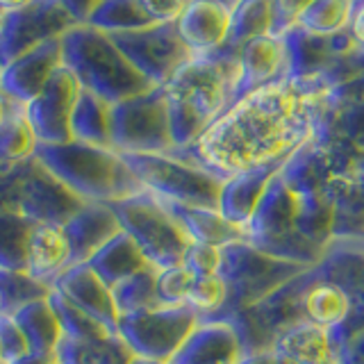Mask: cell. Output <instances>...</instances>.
I'll use <instances>...</instances> for the list:
<instances>
[{"label":"cell","instance_id":"1","mask_svg":"<svg viewBox=\"0 0 364 364\" xmlns=\"http://www.w3.org/2000/svg\"><path fill=\"white\" fill-rule=\"evenodd\" d=\"M328 87L321 77H284L253 89L235 100L191 146L171 153L221 180L282 164L314 136Z\"/></svg>","mask_w":364,"mask_h":364},{"label":"cell","instance_id":"2","mask_svg":"<svg viewBox=\"0 0 364 364\" xmlns=\"http://www.w3.org/2000/svg\"><path fill=\"white\" fill-rule=\"evenodd\" d=\"M237 80V53L223 46L210 55H191L162 85L176 148L191 146L223 112L230 109Z\"/></svg>","mask_w":364,"mask_h":364},{"label":"cell","instance_id":"3","mask_svg":"<svg viewBox=\"0 0 364 364\" xmlns=\"http://www.w3.org/2000/svg\"><path fill=\"white\" fill-rule=\"evenodd\" d=\"M34 157L85 203H117L146 191L123 155L114 148L80 141L60 146L39 144Z\"/></svg>","mask_w":364,"mask_h":364},{"label":"cell","instance_id":"4","mask_svg":"<svg viewBox=\"0 0 364 364\" xmlns=\"http://www.w3.org/2000/svg\"><path fill=\"white\" fill-rule=\"evenodd\" d=\"M62 60L77 77L80 87L94 91L112 105L155 87L128 62L107 32L87 23L73 26L62 37Z\"/></svg>","mask_w":364,"mask_h":364},{"label":"cell","instance_id":"5","mask_svg":"<svg viewBox=\"0 0 364 364\" xmlns=\"http://www.w3.org/2000/svg\"><path fill=\"white\" fill-rule=\"evenodd\" d=\"M107 205L117 214L123 230L134 239L157 271L182 264L187 248L193 242L155 193L146 189L136 196Z\"/></svg>","mask_w":364,"mask_h":364},{"label":"cell","instance_id":"6","mask_svg":"<svg viewBox=\"0 0 364 364\" xmlns=\"http://www.w3.org/2000/svg\"><path fill=\"white\" fill-rule=\"evenodd\" d=\"M125 164L155 196L189 205V208L219 210L223 182L203 166L187 162L173 153H121Z\"/></svg>","mask_w":364,"mask_h":364},{"label":"cell","instance_id":"7","mask_svg":"<svg viewBox=\"0 0 364 364\" xmlns=\"http://www.w3.org/2000/svg\"><path fill=\"white\" fill-rule=\"evenodd\" d=\"M112 148L117 153H171V119L164 87L112 105Z\"/></svg>","mask_w":364,"mask_h":364},{"label":"cell","instance_id":"8","mask_svg":"<svg viewBox=\"0 0 364 364\" xmlns=\"http://www.w3.org/2000/svg\"><path fill=\"white\" fill-rule=\"evenodd\" d=\"M200 323L189 305L155 307L119 318V335L136 358L168 362Z\"/></svg>","mask_w":364,"mask_h":364},{"label":"cell","instance_id":"9","mask_svg":"<svg viewBox=\"0 0 364 364\" xmlns=\"http://www.w3.org/2000/svg\"><path fill=\"white\" fill-rule=\"evenodd\" d=\"M77 23L60 0H32L30 5L5 11L0 26V66L30 53L37 46L60 39Z\"/></svg>","mask_w":364,"mask_h":364},{"label":"cell","instance_id":"10","mask_svg":"<svg viewBox=\"0 0 364 364\" xmlns=\"http://www.w3.org/2000/svg\"><path fill=\"white\" fill-rule=\"evenodd\" d=\"M128 62L155 87L168 82L178 68L185 64L191 53L182 43L176 23H155L141 30L109 34Z\"/></svg>","mask_w":364,"mask_h":364},{"label":"cell","instance_id":"11","mask_svg":"<svg viewBox=\"0 0 364 364\" xmlns=\"http://www.w3.org/2000/svg\"><path fill=\"white\" fill-rule=\"evenodd\" d=\"M80 82L68 66H60L46 82L39 96L26 102V117L39 144L60 146L73 141L71 114L80 94Z\"/></svg>","mask_w":364,"mask_h":364},{"label":"cell","instance_id":"12","mask_svg":"<svg viewBox=\"0 0 364 364\" xmlns=\"http://www.w3.org/2000/svg\"><path fill=\"white\" fill-rule=\"evenodd\" d=\"M85 200L68 189L60 178H55L37 157H32L23 176L18 212L34 223L64 225L68 219L85 208Z\"/></svg>","mask_w":364,"mask_h":364},{"label":"cell","instance_id":"13","mask_svg":"<svg viewBox=\"0 0 364 364\" xmlns=\"http://www.w3.org/2000/svg\"><path fill=\"white\" fill-rule=\"evenodd\" d=\"M237 60L239 80L235 100L250 94L253 89L289 77V48L284 34L269 32L246 41L237 50Z\"/></svg>","mask_w":364,"mask_h":364},{"label":"cell","instance_id":"14","mask_svg":"<svg viewBox=\"0 0 364 364\" xmlns=\"http://www.w3.org/2000/svg\"><path fill=\"white\" fill-rule=\"evenodd\" d=\"M64 64L62 60V37L50 39L30 53L16 57L3 68L0 75V91L18 102H30L50 80V75Z\"/></svg>","mask_w":364,"mask_h":364},{"label":"cell","instance_id":"15","mask_svg":"<svg viewBox=\"0 0 364 364\" xmlns=\"http://www.w3.org/2000/svg\"><path fill=\"white\" fill-rule=\"evenodd\" d=\"M232 5L223 0H189L176 28L191 55H210L228 41Z\"/></svg>","mask_w":364,"mask_h":364},{"label":"cell","instance_id":"16","mask_svg":"<svg viewBox=\"0 0 364 364\" xmlns=\"http://www.w3.org/2000/svg\"><path fill=\"white\" fill-rule=\"evenodd\" d=\"M244 358L242 337L230 321H200L168 364H239Z\"/></svg>","mask_w":364,"mask_h":364},{"label":"cell","instance_id":"17","mask_svg":"<svg viewBox=\"0 0 364 364\" xmlns=\"http://www.w3.org/2000/svg\"><path fill=\"white\" fill-rule=\"evenodd\" d=\"M62 230L66 235L68 248V267L87 264L112 237H117L123 228L107 203H87L73 219H68Z\"/></svg>","mask_w":364,"mask_h":364},{"label":"cell","instance_id":"18","mask_svg":"<svg viewBox=\"0 0 364 364\" xmlns=\"http://www.w3.org/2000/svg\"><path fill=\"white\" fill-rule=\"evenodd\" d=\"M50 289L64 296L71 305L96 316L98 321L112 328L114 333H119V314L112 301V289L89 264L68 267L53 280Z\"/></svg>","mask_w":364,"mask_h":364},{"label":"cell","instance_id":"19","mask_svg":"<svg viewBox=\"0 0 364 364\" xmlns=\"http://www.w3.org/2000/svg\"><path fill=\"white\" fill-rule=\"evenodd\" d=\"M291 364H326L344 350V339L333 330L301 321L280 333L269 346Z\"/></svg>","mask_w":364,"mask_h":364},{"label":"cell","instance_id":"20","mask_svg":"<svg viewBox=\"0 0 364 364\" xmlns=\"http://www.w3.org/2000/svg\"><path fill=\"white\" fill-rule=\"evenodd\" d=\"M284 162H287V159H284ZM282 164L259 166L253 171H246V173L228 178L221 189L219 212L225 216V219H230L232 223L246 228L248 221L253 219L255 210L259 208L262 198H264L269 182L282 168Z\"/></svg>","mask_w":364,"mask_h":364},{"label":"cell","instance_id":"21","mask_svg":"<svg viewBox=\"0 0 364 364\" xmlns=\"http://www.w3.org/2000/svg\"><path fill=\"white\" fill-rule=\"evenodd\" d=\"M159 198V196H157ZM166 210L176 216L182 223V228L187 230L191 237V242H200V244H210V246H228L235 242H244L248 239V232L244 225H237L219 210H208V208H189V205H180V203H171L159 198Z\"/></svg>","mask_w":364,"mask_h":364},{"label":"cell","instance_id":"22","mask_svg":"<svg viewBox=\"0 0 364 364\" xmlns=\"http://www.w3.org/2000/svg\"><path fill=\"white\" fill-rule=\"evenodd\" d=\"M68 255L71 248L60 225L34 223L28 244V273L32 278L50 287L53 280L68 269Z\"/></svg>","mask_w":364,"mask_h":364},{"label":"cell","instance_id":"23","mask_svg":"<svg viewBox=\"0 0 364 364\" xmlns=\"http://www.w3.org/2000/svg\"><path fill=\"white\" fill-rule=\"evenodd\" d=\"M87 264L98 273L109 289L121 280L134 276V273H141L153 267L148 257L141 253V248L136 246V242L125 230L112 237Z\"/></svg>","mask_w":364,"mask_h":364},{"label":"cell","instance_id":"24","mask_svg":"<svg viewBox=\"0 0 364 364\" xmlns=\"http://www.w3.org/2000/svg\"><path fill=\"white\" fill-rule=\"evenodd\" d=\"M71 136L87 146L112 148V102L80 89L71 114Z\"/></svg>","mask_w":364,"mask_h":364},{"label":"cell","instance_id":"25","mask_svg":"<svg viewBox=\"0 0 364 364\" xmlns=\"http://www.w3.org/2000/svg\"><path fill=\"white\" fill-rule=\"evenodd\" d=\"M37 136L26 117V105L7 96V105L0 117V162L23 164L37 153Z\"/></svg>","mask_w":364,"mask_h":364},{"label":"cell","instance_id":"26","mask_svg":"<svg viewBox=\"0 0 364 364\" xmlns=\"http://www.w3.org/2000/svg\"><path fill=\"white\" fill-rule=\"evenodd\" d=\"M14 318L28 339L30 353H55L60 339L64 337L60 318H57L48 299L23 305Z\"/></svg>","mask_w":364,"mask_h":364},{"label":"cell","instance_id":"27","mask_svg":"<svg viewBox=\"0 0 364 364\" xmlns=\"http://www.w3.org/2000/svg\"><path fill=\"white\" fill-rule=\"evenodd\" d=\"M55 353L62 364H130L134 358L121 335L98 341H75L62 337Z\"/></svg>","mask_w":364,"mask_h":364},{"label":"cell","instance_id":"28","mask_svg":"<svg viewBox=\"0 0 364 364\" xmlns=\"http://www.w3.org/2000/svg\"><path fill=\"white\" fill-rule=\"evenodd\" d=\"M273 32V3L271 0H237L232 5L230 32L225 48L239 50L246 41Z\"/></svg>","mask_w":364,"mask_h":364},{"label":"cell","instance_id":"29","mask_svg":"<svg viewBox=\"0 0 364 364\" xmlns=\"http://www.w3.org/2000/svg\"><path fill=\"white\" fill-rule=\"evenodd\" d=\"M353 9L355 0H307L294 26L316 37H333L350 26Z\"/></svg>","mask_w":364,"mask_h":364},{"label":"cell","instance_id":"30","mask_svg":"<svg viewBox=\"0 0 364 364\" xmlns=\"http://www.w3.org/2000/svg\"><path fill=\"white\" fill-rule=\"evenodd\" d=\"M34 221L21 212H0V269L28 271V244Z\"/></svg>","mask_w":364,"mask_h":364},{"label":"cell","instance_id":"31","mask_svg":"<svg viewBox=\"0 0 364 364\" xmlns=\"http://www.w3.org/2000/svg\"><path fill=\"white\" fill-rule=\"evenodd\" d=\"M112 301H114V307H117L119 318L162 307L157 296V269L151 267L141 273H134V276L121 280L119 284H114Z\"/></svg>","mask_w":364,"mask_h":364},{"label":"cell","instance_id":"32","mask_svg":"<svg viewBox=\"0 0 364 364\" xmlns=\"http://www.w3.org/2000/svg\"><path fill=\"white\" fill-rule=\"evenodd\" d=\"M87 26L107 34H119L155 26V21L146 14L139 0H100L91 11Z\"/></svg>","mask_w":364,"mask_h":364},{"label":"cell","instance_id":"33","mask_svg":"<svg viewBox=\"0 0 364 364\" xmlns=\"http://www.w3.org/2000/svg\"><path fill=\"white\" fill-rule=\"evenodd\" d=\"M48 301L53 305L57 318H60L64 337H68V339H75V341H98V339H109V337L119 335V333H114L112 328H107L102 321H98L96 316H91L89 312L71 305L64 299V296H60L55 289H50Z\"/></svg>","mask_w":364,"mask_h":364},{"label":"cell","instance_id":"34","mask_svg":"<svg viewBox=\"0 0 364 364\" xmlns=\"http://www.w3.org/2000/svg\"><path fill=\"white\" fill-rule=\"evenodd\" d=\"M50 287L32 278L28 271L0 269V314L14 316L23 305L48 299Z\"/></svg>","mask_w":364,"mask_h":364},{"label":"cell","instance_id":"35","mask_svg":"<svg viewBox=\"0 0 364 364\" xmlns=\"http://www.w3.org/2000/svg\"><path fill=\"white\" fill-rule=\"evenodd\" d=\"M230 301V284L221 273L196 276V282L189 291L187 305L198 314L200 321H216Z\"/></svg>","mask_w":364,"mask_h":364},{"label":"cell","instance_id":"36","mask_svg":"<svg viewBox=\"0 0 364 364\" xmlns=\"http://www.w3.org/2000/svg\"><path fill=\"white\" fill-rule=\"evenodd\" d=\"M196 282V276L185 267H171V269H162L157 271V296L159 303L176 307V305H187L189 291Z\"/></svg>","mask_w":364,"mask_h":364},{"label":"cell","instance_id":"37","mask_svg":"<svg viewBox=\"0 0 364 364\" xmlns=\"http://www.w3.org/2000/svg\"><path fill=\"white\" fill-rule=\"evenodd\" d=\"M26 355H30V346L16 318L0 314V360L3 364H11Z\"/></svg>","mask_w":364,"mask_h":364},{"label":"cell","instance_id":"38","mask_svg":"<svg viewBox=\"0 0 364 364\" xmlns=\"http://www.w3.org/2000/svg\"><path fill=\"white\" fill-rule=\"evenodd\" d=\"M182 264H185L193 273V276H212V273H219V269H221V248L193 242L187 248Z\"/></svg>","mask_w":364,"mask_h":364},{"label":"cell","instance_id":"39","mask_svg":"<svg viewBox=\"0 0 364 364\" xmlns=\"http://www.w3.org/2000/svg\"><path fill=\"white\" fill-rule=\"evenodd\" d=\"M189 0H139L144 11L155 23H176Z\"/></svg>","mask_w":364,"mask_h":364},{"label":"cell","instance_id":"40","mask_svg":"<svg viewBox=\"0 0 364 364\" xmlns=\"http://www.w3.org/2000/svg\"><path fill=\"white\" fill-rule=\"evenodd\" d=\"M60 3L68 14L73 16V21L77 23V26H82V23L89 21L91 11L96 9V5L100 3V0H60Z\"/></svg>","mask_w":364,"mask_h":364},{"label":"cell","instance_id":"41","mask_svg":"<svg viewBox=\"0 0 364 364\" xmlns=\"http://www.w3.org/2000/svg\"><path fill=\"white\" fill-rule=\"evenodd\" d=\"M341 353H344L346 364H364V328L344 341V350Z\"/></svg>","mask_w":364,"mask_h":364},{"label":"cell","instance_id":"42","mask_svg":"<svg viewBox=\"0 0 364 364\" xmlns=\"http://www.w3.org/2000/svg\"><path fill=\"white\" fill-rule=\"evenodd\" d=\"M348 32L353 41L358 43V48L364 50V0H358L355 9H353V16H350V26Z\"/></svg>","mask_w":364,"mask_h":364},{"label":"cell","instance_id":"43","mask_svg":"<svg viewBox=\"0 0 364 364\" xmlns=\"http://www.w3.org/2000/svg\"><path fill=\"white\" fill-rule=\"evenodd\" d=\"M239 364H291V362H287L282 355H278L273 348H264V350H257V353H248V355Z\"/></svg>","mask_w":364,"mask_h":364},{"label":"cell","instance_id":"44","mask_svg":"<svg viewBox=\"0 0 364 364\" xmlns=\"http://www.w3.org/2000/svg\"><path fill=\"white\" fill-rule=\"evenodd\" d=\"M57 353H30V355L21 358L11 364H57Z\"/></svg>","mask_w":364,"mask_h":364},{"label":"cell","instance_id":"45","mask_svg":"<svg viewBox=\"0 0 364 364\" xmlns=\"http://www.w3.org/2000/svg\"><path fill=\"white\" fill-rule=\"evenodd\" d=\"M32 0H0V14H5V11H14V9H21L30 5Z\"/></svg>","mask_w":364,"mask_h":364},{"label":"cell","instance_id":"46","mask_svg":"<svg viewBox=\"0 0 364 364\" xmlns=\"http://www.w3.org/2000/svg\"><path fill=\"white\" fill-rule=\"evenodd\" d=\"M130 364H168V362H159V360H146V358H132Z\"/></svg>","mask_w":364,"mask_h":364},{"label":"cell","instance_id":"47","mask_svg":"<svg viewBox=\"0 0 364 364\" xmlns=\"http://www.w3.org/2000/svg\"><path fill=\"white\" fill-rule=\"evenodd\" d=\"M5 105H7V96L0 91V117H3V109H5Z\"/></svg>","mask_w":364,"mask_h":364},{"label":"cell","instance_id":"48","mask_svg":"<svg viewBox=\"0 0 364 364\" xmlns=\"http://www.w3.org/2000/svg\"><path fill=\"white\" fill-rule=\"evenodd\" d=\"M326 364H346V362H344V353H341V355H339V358H335V360H330V362H326Z\"/></svg>","mask_w":364,"mask_h":364},{"label":"cell","instance_id":"49","mask_svg":"<svg viewBox=\"0 0 364 364\" xmlns=\"http://www.w3.org/2000/svg\"><path fill=\"white\" fill-rule=\"evenodd\" d=\"M0 26H3V14H0Z\"/></svg>","mask_w":364,"mask_h":364},{"label":"cell","instance_id":"50","mask_svg":"<svg viewBox=\"0 0 364 364\" xmlns=\"http://www.w3.org/2000/svg\"><path fill=\"white\" fill-rule=\"evenodd\" d=\"M0 75H3V66H0Z\"/></svg>","mask_w":364,"mask_h":364},{"label":"cell","instance_id":"51","mask_svg":"<svg viewBox=\"0 0 364 364\" xmlns=\"http://www.w3.org/2000/svg\"><path fill=\"white\" fill-rule=\"evenodd\" d=\"M0 364H3V360H0Z\"/></svg>","mask_w":364,"mask_h":364},{"label":"cell","instance_id":"52","mask_svg":"<svg viewBox=\"0 0 364 364\" xmlns=\"http://www.w3.org/2000/svg\"><path fill=\"white\" fill-rule=\"evenodd\" d=\"M57 364H62V362H57Z\"/></svg>","mask_w":364,"mask_h":364},{"label":"cell","instance_id":"53","mask_svg":"<svg viewBox=\"0 0 364 364\" xmlns=\"http://www.w3.org/2000/svg\"><path fill=\"white\" fill-rule=\"evenodd\" d=\"M355 3H358V0H355Z\"/></svg>","mask_w":364,"mask_h":364}]
</instances>
